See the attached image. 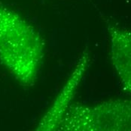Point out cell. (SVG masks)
Listing matches in <instances>:
<instances>
[{"label":"cell","mask_w":131,"mask_h":131,"mask_svg":"<svg viewBox=\"0 0 131 131\" xmlns=\"http://www.w3.org/2000/svg\"><path fill=\"white\" fill-rule=\"evenodd\" d=\"M44 58L39 32L17 13L0 5V61L14 79L33 86Z\"/></svg>","instance_id":"obj_1"},{"label":"cell","mask_w":131,"mask_h":131,"mask_svg":"<svg viewBox=\"0 0 131 131\" xmlns=\"http://www.w3.org/2000/svg\"><path fill=\"white\" fill-rule=\"evenodd\" d=\"M129 99H111L97 105L72 104L60 121V131L130 130Z\"/></svg>","instance_id":"obj_2"},{"label":"cell","mask_w":131,"mask_h":131,"mask_svg":"<svg viewBox=\"0 0 131 131\" xmlns=\"http://www.w3.org/2000/svg\"><path fill=\"white\" fill-rule=\"evenodd\" d=\"M90 60V51L88 47H86L79 55L73 71L50 108L40 120L36 130H57L61 120L77 93L79 85L89 67Z\"/></svg>","instance_id":"obj_3"},{"label":"cell","mask_w":131,"mask_h":131,"mask_svg":"<svg viewBox=\"0 0 131 131\" xmlns=\"http://www.w3.org/2000/svg\"><path fill=\"white\" fill-rule=\"evenodd\" d=\"M111 60L126 92H131V33L124 27L108 24Z\"/></svg>","instance_id":"obj_4"}]
</instances>
